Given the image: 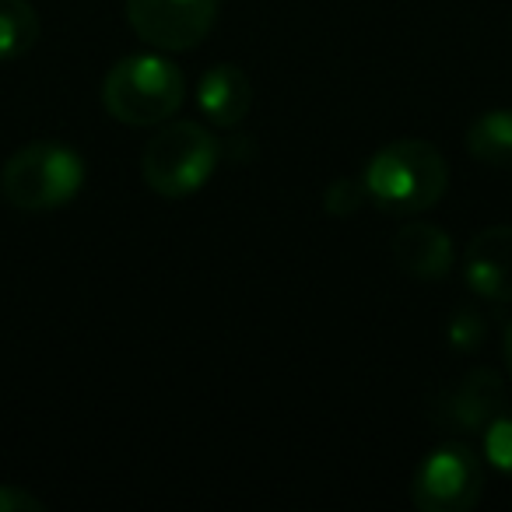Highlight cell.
<instances>
[{"label":"cell","mask_w":512,"mask_h":512,"mask_svg":"<svg viewBox=\"0 0 512 512\" xmlns=\"http://www.w3.org/2000/svg\"><path fill=\"white\" fill-rule=\"evenodd\" d=\"M36 39L39 15L29 0H0V64L25 57Z\"/></svg>","instance_id":"cell-12"},{"label":"cell","mask_w":512,"mask_h":512,"mask_svg":"<svg viewBox=\"0 0 512 512\" xmlns=\"http://www.w3.org/2000/svg\"><path fill=\"white\" fill-rule=\"evenodd\" d=\"M505 407V379L491 369H474L439 400V421L456 432H484Z\"/></svg>","instance_id":"cell-7"},{"label":"cell","mask_w":512,"mask_h":512,"mask_svg":"<svg viewBox=\"0 0 512 512\" xmlns=\"http://www.w3.org/2000/svg\"><path fill=\"white\" fill-rule=\"evenodd\" d=\"M186 99V81L162 53H134L109 67L102 81V106L127 127H155L179 113Z\"/></svg>","instance_id":"cell-3"},{"label":"cell","mask_w":512,"mask_h":512,"mask_svg":"<svg viewBox=\"0 0 512 512\" xmlns=\"http://www.w3.org/2000/svg\"><path fill=\"white\" fill-rule=\"evenodd\" d=\"M88 165L64 141H32L0 169V190L18 211H60L85 190Z\"/></svg>","instance_id":"cell-2"},{"label":"cell","mask_w":512,"mask_h":512,"mask_svg":"<svg viewBox=\"0 0 512 512\" xmlns=\"http://www.w3.org/2000/svg\"><path fill=\"white\" fill-rule=\"evenodd\" d=\"M365 200H369V193H365L362 179H358V183H351V179H337V183L327 190V197H323V204H327L330 214H351V211H358Z\"/></svg>","instance_id":"cell-15"},{"label":"cell","mask_w":512,"mask_h":512,"mask_svg":"<svg viewBox=\"0 0 512 512\" xmlns=\"http://www.w3.org/2000/svg\"><path fill=\"white\" fill-rule=\"evenodd\" d=\"M470 158L491 169H512V109H488L467 127Z\"/></svg>","instance_id":"cell-11"},{"label":"cell","mask_w":512,"mask_h":512,"mask_svg":"<svg viewBox=\"0 0 512 512\" xmlns=\"http://www.w3.org/2000/svg\"><path fill=\"white\" fill-rule=\"evenodd\" d=\"M484 495V463L463 442H446L418 463L411 502L421 512H467Z\"/></svg>","instance_id":"cell-5"},{"label":"cell","mask_w":512,"mask_h":512,"mask_svg":"<svg viewBox=\"0 0 512 512\" xmlns=\"http://www.w3.org/2000/svg\"><path fill=\"white\" fill-rule=\"evenodd\" d=\"M197 109L214 127H239L253 109V85L235 64H214L197 81Z\"/></svg>","instance_id":"cell-9"},{"label":"cell","mask_w":512,"mask_h":512,"mask_svg":"<svg viewBox=\"0 0 512 512\" xmlns=\"http://www.w3.org/2000/svg\"><path fill=\"white\" fill-rule=\"evenodd\" d=\"M446 337H449V348H453V351H474L477 344L484 341L481 316H477L474 309H460V313L449 320Z\"/></svg>","instance_id":"cell-14"},{"label":"cell","mask_w":512,"mask_h":512,"mask_svg":"<svg viewBox=\"0 0 512 512\" xmlns=\"http://www.w3.org/2000/svg\"><path fill=\"white\" fill-rule=\"evenodd\" d=\"M218 0H127V22L158 53H183L207 39Z\"/></svg>","instance_id":"cell-6"},{"label":"cell","mask_w":512,"mask_h":512,"mask_svg":"<svg viewBox=\"0 0 512 512\" xmlns=\"http://www.w3.org/2000/svg\"><path fill=\"white\" fill-rule=\"evenodd\" d=\"M369 200L386 214H421L442 200L449 169L428 141H393L369 158L362 172Z\"/></svg>","instance_id":"cell-1"},{"label":"cell","mask_w":512,"mask_h":512,"mask_svg":"<svg viewBox=\"0 0 512 512\" xmlns=\"http://www.w3.org/2000/svg\"><path fill=\"white\" fill-rule=\"evenodd\" d=\"M502 358H505V369H509V376H512V320L502 334Z\"/></svg>","instance_id":"cell-17"},{"label":"cell","mask_w":512,"mask_h":512,"mask_svg":"<svg viewBox=\"0 0 512 512\" xmlns=\"http://www.w3.org/2000/svg\"><path fill=\"white\" fill-rule=\"evenodd\" d=\"M463 278L488 302H512V225H491L467 242Z\"/></svg>","instance_id":"cell-8"},{"label":"cell","mask_w":512,"mask_h":512,"mask_svg":"<svg viewBox=\"0 0 512 512\" xmlns=\"http://www.w3.org/2000/svg\"><path fill=\"white\" fill-rule=\"evenodd\" d=\"M484 456L498 474L512 477V411H502L484 428Z\"/></svg>","instance_id":"cell-13"},{"label":"cell","mask_w":512,"mask_h":512,"mask_svg":"<svg viewBox=\"0 0 512 512\" xmlns=\"http://www.w3.org/2000/svg\"><path fill=\"white\" fill-rule=\"evenodd\" d=\"M221 162V144L200 123H169L148 141L141 155V176L158 197L179 200L207 186Z\"/></svg>","instance_id":"cell-4"},{"label":"cell","mask_w":512,"mask_h":512,"mask_svg":"<svg viewBox=\"0 0 512 512\" xmlns=\"http://www.w3.org/2000/svg\"><path fill=\"white\" fill-rule=\"evenodd\" d=\"M393 260L400 271L421 281H439L453 267V239L439 225L428 221H411L393 239Z\"/></svg>","instance_id":"cell-10"},{"label":"cell","mask_w":512,"mask_h":512,"mask_svg":"<svg viewBox=\"0 0 512 512\" xmlns=\"http://www.w3.org/2000/svg\"><path fill=\"white\" fill-rule=\"evenodd\" d=\"M46 502L18 484H0V512H43Z\"/></svg>","instance_id":"cell-16"}]
</instances>
